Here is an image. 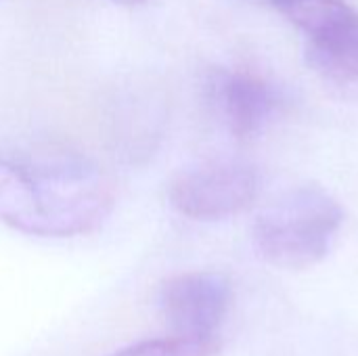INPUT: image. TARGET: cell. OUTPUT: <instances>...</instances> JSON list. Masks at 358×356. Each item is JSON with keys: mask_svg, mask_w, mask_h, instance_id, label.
I'll return each instance as SVG.
<instances>
[{"mask_svg": "<svg viewBox=\"0 0 358 356\" xmlns=\"http://www.w3.org/2000/svg\"><path fill=\"white\" fill-rule=\"evenodd\" d=\"M117 4H126V6H141V4H147L149 0H113Z\"/></svg>", "mask_w": 358, "mask_h": 356, "instance_id": "9c48e42d", "label": "cell"}, {"mask_svg": "<svg viewBox=\"0 0 358 356\" xmlns=\"http://www.w3.org/2000/svg\"><path fill=\"white\" fill-rule=\"evenodd\" d=\"M208 94L231 134L239 141L258 136L277 109L273 86L252 71H212Z\"/></svg>", "mask_w": 358, "mask_h": 356, "instance_id": "5b68a950", "label": "cell"}, {"mask_svg": "<svg viewBox=\"0 0 358 356\" xmlns=\"http://www.w3.org/2000/svg\"><path fill=\"white\" fill-rule=\"evenodd\" d=\"M157 302L176 336L214 338L231 311L233 285L220 273H182L164 281Z\"/></svg>", "mask_w": 358, "mask_h": 356, "instance_id": "277c9868", "label": "cell"}, {"mask_svg": "<svg viewBox=\"0 0 358 356\" xmlns=\"http://www.w3.org/2000/svg\"><path fill=\"white\" fill-rule=\"evenodd\" d=\"M258 195V174L235 159H216L178 174L168 197L172 208L191 220H224L248 210Z\"/></svg>", "mask_w": 358, "mask_h": 356, "instance_id": "3957f363", "label": "cell"}, {"mask_svg": "<svg viewBox=\"0 0 358 356\" xmlns=\"http://www.w3.org/2000/svg\"><path fill=\"white\" fill-rule=\"evenodd\" d=\"M220 350V340L214 338H191V336H170L157 340H145L126 346L111 356H216Z\"/></svg>", "mask_w": 358, "mask_h": 356, "instance_id": "ba28073f", "label": "cell"}, {"mask_svg": "<svg viewBox=\"0 0 358 356\" xmlns=\"http://www.w3.org/2000/svg\"><path fill=\"white\" fill-rule=\"evenodd\" d=\"M308 61L329 84L358 94V13L310 40Z\"/></svg>", "mask_w": 358, "mask_h": 356, "instance_id": "8992f818", "label": "cell"}, {"mask_svg": "<svg viewBox=\"0 0 358 356\" xmlns=\"http://www.w3.org/2000/svg\"><path fill=\"white\" fill-rule=\"evenodd\" d=\"M342 220L340 204L325 189L304 185L268 206L256 218L252 237L268 264L304 271L329 254Z\"/></svg>", "mask_w": 358, "mask_h": 356, "instance_id": "7a4b0ae2", "label": "cell"}, {"mask_svg": "<svg viewBox=\"0 0 358 356\" xmlns=\"http://www.w3.org/2000/svg\"><path fill=\"white\" fill-rule=\"evenodd\" d=\"M115 189L101 166L73 153L8 157L0 153V222L31 237L67 239L96 231Z\"/></svg>", "mask_w": 358, "mask_h": 356, "instance_id": "6da1fadb", "label": "cell"}, {"mask_svg": "<svg viewBox=\"0 0 358 356\" xmlns=\"http://www.w3.org/2000/svg\"><path fill=\"white\" fill-rule=\"evenodd\" d=\"M271 2L287 21L302 29L308 40L329 31L355 8L346 0H264Z\"/></svg>", "mask_w": 358, "mask_h": 356, "instance_id": "52a82bcc", "label": "cell"}]
</instances>
